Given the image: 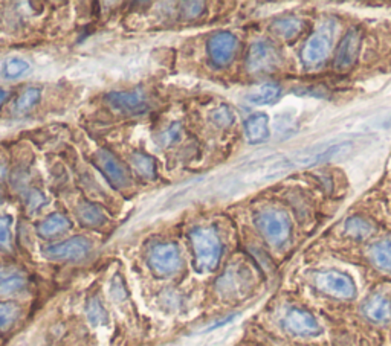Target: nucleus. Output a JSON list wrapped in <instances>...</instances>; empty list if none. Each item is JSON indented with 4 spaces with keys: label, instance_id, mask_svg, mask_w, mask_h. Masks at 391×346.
I'll return each instance as SVG.
<instances>
[{
    "label": "nucleus",
    "instance_id": "nucleus-13",
    "mask_svg": "<svg viewBox=\"0 0 391 346\" xmlns=\"http://www.w3.org/2000/svg\"><path fill=\"white\" fill-rule=\"evenodd\" d=\"M244 136L251 143H260L269 136V117L264 113H255L244 122Z\"/></svg>",
    "mask_w": 391,
    "mask_h": 346
},
{
    "label": "nucleus",
    "instance_id": "nucleus-5",
    "mask_svg": "<svg viewBox=\"0 0 391 346\" xmlns=\"http://www.w3.org/2000/svg\"><path fill=\"white\" fill-rule=\"evenodd\" d=\"M315 286L321 292L338 297V299H352L356 293V287L350 276L341 272H321L315 276Z\"/></svg>",
    "mask_w": 391,
    "mask_h": 346
},
{
    "label": "nucleus",
    "instance_id": "nucleus-1",
    "mask_svg": "<svg viewBox=\"0 0 391 346\" xmlns=\"http://www.w3.org/2000/svg\"><path fill=\"white\" fill-rule=\"evenodd\" d=\"M194 253V267L200 273H208L218 267L222 257L219 235L209 227H198L190 233Z\"/></svg>",
    "mask_w": 391,
    "mask_h": 346
},
{
    "label": "nucleus",
    "instance_id": "nucleus-11",
    "mask_svg": "<svg viewBox=\"0 0 391 346\" xmlns=\"http://www.w3.org/2000/svg\"><path fill=\"white\" fill-rule=\"evenodd\" d=\"M330 51V36L326 31H318L307 40L302 51V60L306 66H318L327 58Z\"/></svg>",
    "mask_w": 391,
    "mask_h": 346
},
{
    "label": "nucleus",
    "instance_id": "nucleus-9",
    "mask_svg": "<svg viewBox=\"0 0 391 346\" xmlns=\"http://www.w3.org/2000/svg\"><path fill=\"white\" fill-rule=\"evenodd\" d=\"M284 328L295 336H317L321 333V327L309 311L302 308H292L284 317Z\"/></svg>",
    "mask_w": 391,
    "mask_h": 346
},
{
    "label": "nucleus",
    "instance_id": "nucleus-23",
    "mask_svg": "<svg viewBox=\"0 0 391 346\" xmlns=\"http://www.w3.org/2000/svg\"><path fill=\"white\" fill-rule=\"evenodd\" d=\"M280 95V87L275 84H266L257 90V92L251 93L248 96V101L257 104V106H262V104H269L272 101H275Z\"/></svg>",
    "mask_w": 391,
    "mask_h": 346
},
{
    "label": "nucleus",
    "instance_id": "nucleus-8",
    "mask_svg": "<svg viewBox=\"0 0 391 346\" xmlns=\"http://www.w3.org/2000/svg\"><path fill=\"white\" fill-rule=\"evenodd\" d=\"M361 41L362 34L356 27L342 37L337 47V55H335V69L338 72H347L348 69L353 67L361 51Z\"/></svg>",
    "mask_w": 391,
    "mask_h": 346
},
{
    "label": "nucleus",
    "instance_id": "nucleus-19",
    "mask_svg": "<svg viewBox=\"0 0 391 346\" xmlns=\"http://www.w3.org/2000/svg\"><path fill=\"white\" fill-rule=\"evenodd\" d=\"M22 308L14 302H0V333L10 330L19 321Z\"/></svg>",
    "mask_w": 391,
    "mask_h": 346
},
{
    "label": "nucleus",
    "instance_id": "nucleus-7",
    "mask_svg": "<svg viewBox=\"0 0 391 346\" xmlns=\"http://www.w3.org/2000/svg\"><path fill=\"white\" fill-rule=\"evenodd\" d=\"M246 63L249 72L269 73L280 66L282 55L271 43H255L249 49Z\"/></svg>",
    "mask_w": 391,
    "mask_h": 346
},
{
    "label": "nucleus",
    "instance_id": "nucleus-24",
    "mask_svg": "<svg viewBox=\"0 0 391 346\" xmlns=\"http://www.w3.org/2000/svg\"><path fill=\"white\" fill-rule=\"evenodd\" d=\"M131 163H134V167L142 177L155 178L156 167H155V161H153L150 156H145L142 153H135L131 156Z\"/></svg>",
    "mask_w": 391,
    "mask_h": 346
},
{
    "label": "nucleus",
    "instance_id": "nucleus-15",
    "mask_svg": "<svg viewBox=\"0 0 391 346\" xmlns=\"http://www.w3.org/2000/svg\"><path fill=\"white\" fill-rule=\"evenodd\" d=\"M71 229V221L63 214H52L47 218H45L39 224V235L43 238H52L57 237L60 233H65Z\"/></svg>",
    "mask_w": 391,
    "mask_h": 346
},
{
    "label": "nucleus",
    "instance_id": "nucleus-32",
    "mask_svg": "<svg viewBox=\"0 0 391 346\" xmlns=\"http://www.w3.org/2000/svg\"><path fill=\"white\" fill-rule=\"evenodd\" d=\"M43 205H45V198H43V196H41L40 192H34L32 196L30 197V203H28V206H30L31 211H39Z\"/></svg>",
    "mask_w": 391,
    "mask_h": 346
},
{
    "label": "nucleus",
    "instance_id": "nucleus-22",
    "mask_svg": "<svg viewBox=\"0 0 391 346\" xmlns=\"http://www.w3.org/2000/svg\"><path fill=\"white\" fill-rule=\"evenodd\" d=\"M28 71H30V63L19 57L8 58L5 61V65L2 67L3 77L8 80H16V78L23 77Z\"/></svg>",
    "mask_w": 391,
    "mask_h": 346
},
{
    "label": "nucleus",
    "instance_id": "nucleus-12",
    "mask_svg": "<svg viewBox=\"0 0 391 346\" xmlns=\"http://www.w3.org/2000/svg\"><path fill=\"white\" fill-rule=\"evenodd\" d=\"M237 49V38L229 32H219L209 40V57L218 66H226L233 60Z\"/></svg>",
    "mask_w": 391,
    "mask_h": 346
},
{
    "label": "nucleus",
    "instance_id": "nucleus-30",
    "mask_svg": "<svg viewBox=\"0 0 391 346\" xmlns=\"http://www.w3.org/2000/svg\"><path fill=\"white\" fill-rule=\"evenodd\" d=\"M184 8L187 11V17H196L199 16V14L204 11V3L202 2H190V3H184Z\"/></svg>",
    "mask_w": 391,
    "mask_h": 346
},
{
    "label": "nucleus",
    "instance_id": "nucleus-26",
    "mask_svg": "<svg viewBox=\"0 0 391 346\" xmlns=\"http://www.w3.org/2000/svg\"><path fill=\"white\" fill-rule=\"evenodd\" d=\"M25 287H26V279L23 276L20 275L10 276V278H5L2 282H0V296L17 295L22 292Z\"/></svg>",
    "mask_w": 391,
    "mask_h": 346
},
{
    "label": "nucleus",
    "instance_id": "nucleus-6",
    "mask_svg": "<svg viewBox=\"0 0 391 346\" xmlns=\"http://www.w3.org/2000/svg\"><path fill=\"white\" fill-rule=\"evenodd\" d=\"M95 163L98 170L103 172V176L109 180V183L114 188H125L130 182V176L127 168L120 162L114 153H110L109 150H98L95 153Z\"/></svg>",
    "mask_w": 391,
    "mask_h": 346
},
{
    "label": "nucleus",
    "instance_id": "nucleus-34",
    "mask_svg": "<svg viewBox=\"0 0 391 346\" xmlns=\"http://www.w3.org/2000/svg\"><path fill=\"white\" fill-rule=\"evenodd\" d=\"M5 275H6V270L0 266V279H5Z\"/></svg>",
    "mask_w": 391,
    "mask_h": 346
},
{
    "label": "nucleus",
    "instance_id": "nucleus-17",
    "mask_svg": "<svg viewBox=\"0 0 391 346\" xmlns=\"http://www.w3.org/2000/svg\"><path fill=\"white\" fill-rule=\"evenodd\" d=\"M370 257L372 261L385 272H391V241H379L370 249Z\"/></svg>",
    "mask_w": 391,
    "mask_h": 346
},
{
    "label": "nucleus",
    "instance_id": "nucleus-18",
    "mask_svg": "<svg viewBox=\"0 0 391 346\" xmlns=\"http://www.w3.org/2000/svg\"><path fill=\"white\" fill-rule=\"evenodd\" d=\"M271 30L274 31V34H277L278 37L290 40L293 37H297L298 32L303 30V23H302V20L293 19V17L280 19V20H277L275 23H272Z\"/></svg>",
    "mask_w": 391,
    "mask_h": 346
},
{
    "label": "nucleus",
    "instance_id": "nucleus-29",
    "mask_svg": "<svg viewBox=\"0 0 391 346\" xmlns=\"http://www.w3.org/2000/svg\"><path fill=\"white\" fill-rule=\"evenodd\" d=\"M179 136H180V126L179 124H173V126L162 135V143L170 145L173 142H176L179 139Z\"/></svg>",
    "mask_w": 391,
    "mask_h": 346
},
{
    "label": "nucleus",
    "instance_id": "nucleus-28",
    "mask_svg": "<svg viewBox=\"0 0 391 346\" xmlns=\"http://www.w3.org/2000/svg\"><path fill=\"white\" fill-rule=\"evenodd\" d=\"M213 121L215 124H219V126H222V127H228V126H231V124H233L234 116L231 113V110H229L228 107H220V108H218L214 112Z\"/></svg>",
    "mask_w": 391,
    "mask_h": 346
},
{
    "label": "nucleus",
    "instance_id": "nucleus-4",
    "mask_svg": "<svg viewBox=\"0 0 391 346\" xmlns=\"http://www.w3.org/2000/svg\"><path fill=\"white\" fill-rule=\"evenodd\" d=\"M149 264L159 276H170L182 266L180 253L176 244L162 243L155 246L149 253Z\"/></svg>",
    "mask_w": 391,
    "mask_h": 346
},
{
    "label": "nucleus",
    "instance_id": "nucleus-25",
    "mask_svg": "<svg viewBox=\"0 0 391 346\" xmlns=\"http://www.w3.org/2000/svg\"><path fill=\"white\" fill-rule=\"evenodd\" d=\"M40 96H41L40 89L37 87L25 89L23 92L19 95V98L16 101V110L17 112H28V110H31L40 101Z\"/></svg>",
    "mask_w": 391,
    "mask_h": 346
},
{
    "label": "nucleus",
    "instance_id": "nucleus-31",
    "mask_svg": "<svg viewBox=\"0 0 391 346\" xmlns=\"http://www.w3.org/2000/svg\"><path fill=\"white\" fill-rule=\"evenodd\" d=\"M110 293H112V296H114L115 299H118V301H121L123 297L125 296L124 287H123V282L120 281V278H115V279H114V282H112Z\"/></svg>",
    "mask_w": 391,
    "mask_h": 346
},
{
    "label": "nucleus",
    "instance_id": "nucleus-10",
    "mask_svg": "<svg viewBox=\"0 0 391 346\" xmlns=\"http://www.w3.org/2000/svg\"><path fill=\"white\" fill-rule=\"evenodd\" d=\"M106 101L112 107L121 113L136 115L147 110V100L141 90H131V92H112L106 96Z\"/></svg>",
    "mask_w": 391,
    "mask_h": 346
},
{
    "label": "nucleus",
    "instance_id": "nucleus-33",
    "mask_svg": "<svg viewBox=\"0 0 391 346\" xmlns=\"http://www.w3.org/2000/svg\"><path fill=\"white\" fill-rule=\"evenodd\" d=\"M8 95H10V93L6 92L5 89H0V107L3 106V102L6 101V98H8Z\"/></svg>",
    "mask_w": 391,
    "mask_h": 346
},
{
    "label": "nucleus",
    "instance_id": "nucleus-21",
    "mask_svg": "<svg viewBox=\"0 0 391 346\" xmlns=\"http://www.w3.org/2000/svg\"><path fill=\"white\" fill-rule=\"evenodd\" d=\"M346 231L350 237L356 238V240H364L367 238L370 233L373 232V226L368 223L367 220L361 218V217H352L347 220L346 223Z\"/></svg>",
    "mask_w": 391,
    "mask_h": 346
},
{
    "label": "nucleus",
    "instance_id": "nucleus-2",
    "mask_svg": "<svg viewBox=\"0 0 391 346\" xmlns=\"http://www.w3.org/2000/svg\"><path fill=\"white\" fill-rule=\"evenodd\" d=\"M258 231L262 232L268 243L280 247L289 240L290 221L284 212L277 209H266L260 212L255 218Z\"/></svg>",
    "mask_w": 391,
    "mask_h": 346
},
{
    "label": "nucleus",
    "instance_id": "nucleus-20",
    "mask_svg": "<svg viewBox=\"0 0 391 346\" xmlns=\"http://www.w3.org/2000/svg\"><path fill=\"white\" fill-rule=\"evenodd\" d=\"M86 314L89 322L95 325V327H100V325H106L109 317H107V311L104 308V305L101 303V301L98 297H90L87 301L86 305Z\"/></svg>",
    "mask_w": 391,
    "mask_h": 346
},
{
    "label": "nucleus",
    "instance_id": "nucleus-27",
    "mask_svg": "<svg viewBox=\"0 0 391 346\" xmlns=\"http://www.w3.org/2000/svg\"><path fill=\"white\" fill-rule=\"evenodd\" d=\"M12 218L10 216H0V247H10L11 243Z\"/></svg>",
    "mask_w": 391,
    "mask_h": 346
},
{
    "label": "nucleus",
    "instance_id": "nucleus-16",
    "mask_svg": "<svg viewBox=\"0 0 391 346\" xmlns=\"http://www.w3.org/2000/svg\"><path fill=\"white\" fill-rule=\"evenodd\" d=\"M76 218L83 226L87 227H100L106 223V216L101 207L92 203H81L76 207Z\"/></svg>",
    "mask_w": 391,
    "mask_h": 346
},
{
    "label": "nucleus",
    "instance_id": "nucleus-14",
    "mask_svg": "<svg viewBox=\"0 0 391 346\" xmlns=\"http://www.w3.org/2000/svg\"><path fill=\"white\" fill-rule=\"evenodd\" d=\"M362 310H364V314L368 317V319L373 322L382 323L391 319V302L385 296L381 295L372 296L364 303V308Z\"/></svg>",
    "mask_w": 391,
    "mask_h": 346
},
{
    "label": "nucleus",
    "instance_id": "nucleus-3",
    "mask_svg": "<svg viewBox=\"0 0 391 346\" xmlns=\"http://www.w3.org/2000/svg\"><path fill=\"white\" fill-rule=\"evenodd\" d=\"M92 251V243L85 237H74L63 243L51 244L43 249L45 258L51 261H80Z\"/></svg>",
    "mask_w": 391,
    "mask_h": 346
}]
</instances>
